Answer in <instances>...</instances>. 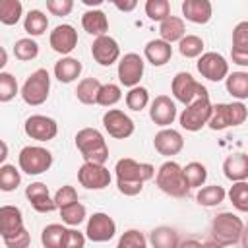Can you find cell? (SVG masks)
<instances>
[{
    "mask_svg": "<svg viewBox=\"0 0 248 248\" xmlns=\"http://www.w3.org/2000/svg\"><path fill=\"white\" fill-rule=\"evenodd\" d=\"M118 192L124 196H138L143 190V184L155 176V167L151 163H138L130 157H124L114 167Z\"/></svg>",
    "mask_w": 248,
    "mask_h": 248,
    "instance_id": "obj_1",
    "label": "cell"
},
{
    "mask_svg": "<svg viewBox=\"0 0 248 248\" xmlns=\"http://www.w3.org/2000/svg\"><path fill=\"white\" fill-rule=\"evenodd\" d=\"M76 147L83 157V163L105 165L108 159V145L97 128H81L76 134Z\"/></svg>",
    "mask_w": 248,
    "mask_h": 248,
    "instance_id": "obj_2",
    "label": "cell"
},
{
    "mask_svg": "<svg viewBox=\"0 0 248 248\" xmlns=\"http://www.w3.org/2000/svg\"><path fill=\"white\" fill-rule=\"evenodd\" d=\"M211 240L221 246H231L242 240L244 244V223L238 215L223 211L211 221Z\"/></svg>",
    "mask_w": 248,
    "mask_h": 248,
    "instance_id": "obj_3",
    "label": "cell"
},
{
    "mask_svg": "<svg viewBox=\"0 0 248 248\" xmlns=\"http://www.w3.org/2000/svg\"><path fill=\"white\" fill-rule=\"evenodd\" d=\"M157 186L161 192H165L167 196H172V198H184L188 196L190 188L184 180V174H182V167L174 161H165L159 170H157Z\"/></svg>",
    "mask_w": 248,
    "mask_h": 248,
    "instance_id": "obj_4",
    "label": "cell"
},
{
    "mask_svg": "<svg viewBox=\"0 0 248 248\" xmlns=\"http://www.w3.org/2000/svg\"><path fill=\"white\" fill-rule=\"evenodd\" d=\"M246 116H248V108L240 101H236V103H217V105H213L207 126L211 130L219 132V130H225V128H231V126L244 124Z\"/></svg>",
    "mask_w": 248,
    "mask_h": 248,
    "instance_id": "obj_5",
    "label": "cell"
},
{
    "mask_svg": "<svg viewBox=\"0 0 248 248\" xmlns=\"http://www.w3.org/2000/svg\"><path fill=\"white\" fill-rule=\"evenodd\" d=\"M48 91H50V76L45 68H39L25 79L21 87V99L31 107H39L48 99Z\"/></svg>",
    "mask_w": 248,
    "mask_h": 248,
    "instance_id": "obj_6",
    "label": "cell"
},
{
    "mask_svg": "<svg viewBox=\"0 0 248 248\" xmlns=\"http://www.w3.org/2000/svg\"><path fill=\"white\" fill-rule=\"evenodd\" d=\"M211 110H213V105H211L209 97H200V99L192 101L180 112V116H178L180 126L184 130H188V132H198L203 126H207L209 116H211Z\"/></svg>",
    "mask_w": 248,
    "mask_h": 248,
    "instance_id": "obj_7",
    "label": "cell"
},
{
    "mask_svg": "<svg viewBox=\"0 0 248 248\" xmlns=\"http://www.w3.org/2000/svg\"><path fill=\"white\" fill-rule=\"evenodd\" d=\"M19 170L25 174H43L52 167V153L41 145H25L19 151Z\"/></svg>",
    "mask_w": 248,
    "mask_h": 248,
    "instance_id": "obj_8",
    "label": "cell"
},
{
    "mask_svg": "<svg viewBox=\"0 0 248 248\" xmlns=\"http://www.w3.org/2000/svg\"><path fill=\"white\" fill-rule=\"evenodd\" d=\"M170 91H172L174 99H176L178 103L186 105V107H188L192 101L200 99V97H209L207 89H205L202 83H198V81L192 78V74H188V72H178V74L172 78Z\"/></svg>",
    "mask_w": 248,
    "mask_h": 248,
    "instance_id": "obj_9",
    "label": "cell"
},
{
    "mask_svg": "<svg viewBox=\"0 0 248 248\" xmlns=\"http://www.w3.org/2000/svg\"><path fill=\"white\" fill-rule=\"evenodd\" d=\"M103 126H105L107 134L110 138H116V140H126L136 130L134 120L120 108H108L103 114Z\"/></svg>",
    "mask_w": 248,
    "mask_h": 248,
    "instance_id": "obj_10",
    "label": "cell"
},
{
    "mask_svg": "<svg viewBox=\"0 0 248 248\" xmlns=\"http://www.w3.org/2000/svg\"><path fill=\"white\" fill-rule=\"evenodd\" d=\"M85 234L93 242H108L116 234V223L108 213L97 211L87 219Z\"/></svg>",
    "mask_w": 248,
    "mask_h": 248,
    "instance_id": "obj_11",
    "label": "cell"
},
{
    "mask_svg": "<svg viewBox=\"0 0 248 248\" xmlns=\"http://www.w3.org/2000/svg\"><path fill=\"white\" fill-rule=\"evenodd\" d=\"M143 68H145V62L140 54L136 52H128L120 58L118 62V81L124 85V87H136L143 76Z\"/></svg>",
    "mask_w": 248,
    "mask_h": 248,
    "instance_id": "obj_12",
    "label": "cell"
},
{
    "mask_svg": "<svg viewBox=\"0 0 248 248\" xmlns=\"http://www.w3.org/2000/svg\"><path fill=\"white\" fill-rule=\"evenodd\" d=\"M23 130L25 134L31 138V140H37V141H50L56 138L58 134V124L54 118L50 116H45V114H31L25 124H23Z\"/></svg>",
    "mask_w": 248,
    "mask_h": 248,
    "instance_id": "obj_13",
    "label": "cell"
},
{
    "mask_svg": "<svg viewBox=\"0 0 248 248\" xmlns=\"http://www.w3.org/2000/svg\"><path fill=\"white\" fill-rule=\"evenodd\" d=\"M198 72L209 81H221L229 76V62L219 52H203L198 58Z\"/></svg>",
    "mask_w": 248,
    "mask_h": 248,
    "instance_id": "obj_14",
    "label": "cell"
},
{
    "mask_svg": "<svg viewBox=\"0 0 248 248\" xmlns=\"http://www.w3.org/2000/svg\"><path fill=\"white\" fill-rule=\"evenodd\" d=\"M110 170L105 165L95 163H83L78 170V180L87 190H103L110 184Z\"/></svg>",
    "mask_w": 248,
    "mask_h": 248,
    "instance_id": "obj_15",
    "label": "cell"
},
{
    "mask_svg": "<svg viewBox=\"0 0 248 248\" xmlns=\"http://www.w3.org/2000/svg\"><path fill=\"white\" fill-rule=\"evenodd\" d=\"M48 43H50V48H52L54 52L66 56V54H70V52L78 46V31H76L74 25H70V23L56 25V27L50 31Z\"/></svg>",
    "mask_w": 248,
    "mask_h": 248,
    "instance_id": "obj_16",
    "label": "cell"
},
{
    "mask_svg": "<svg viewBox=\"0 0 248 248\" xmlns=\"http://www.w3.org/2000/svg\"><path fill=\"white\" fill-rule=\"evenodd\" d=\"M153 145H155V151L163 157H172V155H178L182 149H184V138L178 130L174 128H163L155 134L153 138Z\"/></svg>",
    "mask_w": 248,
    "mask_h": 248,
    "instance_id": "obj_17",
    "label": "cell"
},
{
    "mask_svg": "<svg viewBox=\"0 0 248 248\" xmlns=\"http://www.w3.org/2000/svg\"><path fill=\"white\" fill-rule=\"evenodd\" d=\"M91 56L97 64L101 66H110L114 64L118 58H120V46L118 43L108 37V35H103V37H95L93 45H91Z\"/></svg>",
    "mask_w": 248,
    "mask_h": 248,
    "instance_id": "obj_18",
    "label": "cell"
},
{
    "mask_svg": "<svg viewBox=\"0 0 248 248\" xmlns=\"http://www.w3.org/2000/svg\"><path fill=\"white\" fill-rule=\"evenodd\" d=\"M149 118L161 126V128H167L174 122L176 118V105L174 101L169 97V95H157L153 101H151V108H149Z\"/></svg>",
    "mask_w": 248,
    "mask_h": 248,
    "instance_id": "obj_19",
    "label": "cell"
},
{
    "mask_svg": "<svg viewBox=\"0 0 248 248\" xmlns=\"http://www.w3.org/2000/svg\"><path fill=\"white\" fill-rule=\"evenodd\" d=\"M23 229V215L21 209L16 205H2L0 207V236L8 238L17 234Z\"/></svg>",
    "mask_w": 248,
    "mask_h": 248,
    "instance_id": "obj_20",
    "label": "cell"
},
{
    "mask_svg": "<svg viewBox=\"0 0 248 248\" xmlns=\"http://www.w3.org/2000/svg\"><path fill=\"white\" fill-rule=\"evenodd\" d=\"M182 16L198 25H203L211 19L213 8L209 0H184L182 2Z\"/></svg>",
    "mask_w": 248,
    "mask_h": 248,
    "instance_id": "obj_21",
    "label": "cell"
},
{
    "mask_svg": "<svg viewBox=\"0 0 248 248\" xmlns=\"http://www.w3.org/2000/svg\"><path fill=\"white\" fill-rule=\"evenodd\" d=\"M223 172L231 182L246 180L248 178V155L246 153L229 155L223 163Z\"/></svg>",
    "mask_w": 248,
    "mask_h": 248,
    "instance_id": "obj_22",
    "label": "cell"
},
{
    "mask_svg": "<svg viewBox=\"0 0 248 248\" xmlns=\"http://www.w3.org/2000/svg\"><path fill=\"white\" fill-rule=\"evenodd\" d=\"M81 27L93 37H103L108 31V17L103 10H87L81 16Z\"/></svg>",
    "mask_w": 248,
    "mask_h": 248,
    "instance_id": "obj_23",
    "label": "cell"
},
{
    "mask_svg": "<svg viewBox=\"0 0 248 248\" xmlns=\"http://www.w3.org/2000/svg\"><path fill=\"white\" fill-rule=\"evenodd\" d=\"M143 56L153 66H165L170 60V56H172V46L169 43L161 41V39H153V41H149L145 45Z\"/></svg>",
    "mask_w": 248,
    "mask_h": 248,
    "instance_id": "obj_24",
    "label": "cell"
},
{
    "mask_svg": "<svg viewBox=\"0 0 248 248\" xmlns=\"http://www.w3.org/2000/svg\"><path fill=\"white\" fill-rule=\"evenodd\" d=\"M81 62L78 58H72V56H62L56 64H54V78L62 83H72L74 79L79 78L81 74Z\"/></svg>",
    "mask_w": 248,
    "mask_h": 248,
    "instance_id": "obj_25",
    "label": "cell"
},
{
    "mask_svg": "<svg viewBox=\"0 0 248 248\" xmlns=\"http://www.w3.org/2000/svg\"><path fill=\"white\" fill-rule=\"evenodd\" d=\"M159 35H161V41H165V43H169V45L180 41V39L186 35L184 19H182V17H176V16H169L167 19L161 21V25H159Z\"/></svg>",
    "mask_w": 248,
    "mask_h": 248,
    "instance_id": "obj_26",
    "label": "cell"
},
{
    "mask_svg": "<svg viewBox=\"0 0 248 248\" xmlns=\"http://www.w3.org/2000/svg\"><path fill=\"white\" fill-rule=\"evenodd\" d=\"M149 242L153 248H178V232L170 227H155L149 232Z\"/></svg>",
    "mask_w": 248,
    "mask_h": 248,
    "instance_id": "obj_27",
    "label": "cell"
},
{
    "mask_svg": "<svg viewBox=\"0 0 248 248\" xmlns=\"http://www.w3.org/2000/svg\"><path fill=\"white\" fill-rule=\"evenodd\" d=\"M227 91L240 103L248 99V72H232L225 78Z\"/></svg>",
    "mask_w": 248,
    "mask_h": 248,
    "instance_id": "obj_28",
    "label": "cell"
},
{
    "mask_svg": "<svg viewBox=\"0 0 248 248\" xmlns=\"http://www.w3.org/2000/svg\"><path fill=\"white\" fill-rule=\"evenodd\" d=\"M101 81L97 78H85L78 83L76 87V97L81 105H95L97 103V95H99V89H101Z\"/></svg>",
    "mask_w": 248,
    "mask_h": 248,
    "instance_id": "obj_29",
    "label": "cell"
},
{
    "mask_svg": "<svg viewBox=\"0 0 248 248\" xmlns=\"http://www.w3.org/2000/svg\"><path fill=\"white\" fill-rule=\"evenodd\" d=\"M48 27V17L41 12V10H29L25 19H23V29L27 35L31 37H39L46 31Z\"/></svg>",
    "mask_w": 248,
    "mask_h": 248,
    "instance_id": "obj_30",
    "label": "cell"
},
{
    "mask_svg": "<svg viewBox=\"0 0 248 248\" xmlns=\"http://www.w3.org/2000/svg\"><path fill=\"white\" fill-rule=\"evenodd\" d=\"M182 174H184L188 188H202L203 182L207 180V169H205V165H202L198 161H192L186 167H182Z\"/></svg>",
    "mask_w": 248,
    "mask_h": 248,
    "instance_id": "obj_31",
    "label": "cell"
},
{
    "mask_svg": "<svg viewBox=\"0 0 248 248\" xmlns=\"http://www.w3.org/2000/svg\"><path fill=\"white\" fill-rule=\"evenodd\" d=\"M225 196H227V192H225L223 186H219V184H211V186H203V188H200L196 200H198V203L203 205V207H215V205H219V203L225 200Z\"/></svg>",
    "mask_w": 248,
    "mask_h": 248,
    "instance_id": "obj_32",
    "label": "cell"
},
{
    "mask_svg": "<svg viewBox=\"0 0 248 248\" xmlns=\"http://www.w3.org/2000/svg\"><path fill=\"white\" fill-rule=\"evenodd\" d=\"M66 236V227L58 223H50L41 232V242L45 248H62Z\"/></svg>",
    "mask_w": 248,
    "mask_h": 248,
    "instance_id": "obj_33",
    "label": "cell"
},
{
    "mask_svg": "<svg viewBox=\"0 0 248 248\" xmlns=\"http://www.w3.org/2000/svg\"><path fill=\"white\" fill-rule=\"evenodd\" d=\"M23 6L19 0H0V23L16 25L21 19Z\"/></svg>",
    "mask_w": 248,
    "mask_h": 248,
    "instance_id": "obj_34",
    "label": "cell"
},
{
    "mask_svg": "<svg viewBox=\"0 0 248 248\" xmlns=\"http://www.w3.org/2000/svg\"><path fill=\"white\" fill-rule=\"evenodd\" d=\"M229 200L236 211L246 213L248 211V182L246 180L232 182V186L229 190Z\"/></svg>",
    "mask_w": 248,
    "mask_h": 248,
    "instance_id": "obj_35",
    "label": "cell"
},
{
    "mask_svg": "<svg viewBox=\"0 0 248 248\" xmlns=\"http://www.w3.org/2000/svg\"><path fill=\"white\" fill-rule=\"evenodd\" d=\"M14 54H16V58L21 60V62L35 60V58L39 56V45H37V41H33L31 37L17 39L16 45H14Z\"/></svg>",
    "mask_w": 248,
    "mask_h": 248,
    "instance_id": "obj_36",
    "label": "cell"
},
{
    "mask_svg": "<svg viewBox=\"0 0 248 248\" xmlns=\"http://www.w3.org/2000/svg\"><path fill=\"white\" fill-rule=\"evenodd\" d=\"M178 50L186 58H200L203 54V41L198 35H184L178 41Z\"/></svg>",
    "mask_w": 248,
    "mask_h": 248,
    "instance_id": "obj_37",
    "label": "cell"
},
{
    "mask_svg": "<svg viewBox=\"0 0 248 248\" xmlns=\"http://www.w3.org/2000/svg\"><path fill=\"white\" fill-rule=\"evenodd\" d=\"M21 182L19 170L14 165H2L0 167V190L2 192H14Z\"/></svg>",
    "mask_w": 248,
    "mask_h": 248,
    "instance_id": "obj_38",
    "label": "cell"
},
{
    "mask_svg": "<svg viewBox=\"0 0 248 248\" xmlns=\"http://www.w3.org/2000/svg\"><path fill=\"white\" fill-rule=\"evenodd\" d=\"M145 14L151 21H163L170 16V2L169 0H147L145 2Z\"/></svg>",
    "mask_w": 248,
    "mask_h": 248,
    "instance_id": "obj_39",
    "label": "cell"
},
{
    "mask_svg": "<svg viewBox=\"0 0 248 248\" xmlns=\"http://www.w3.org/2000/svg\"><path fill=\"white\" fill-rule=\"evenodd\" d=\"M120 99H122V89H120V85H116V83H105V85H101V89H99L97 105H101V107H112V105H116Z\"/></svg>",
    "mask_w": 248,
    "mask_h": 248,
    "instance_id": "obj_40",
    "label": "cell"
},
{
    "mask_svg": "<svg viewBox=\"0 0 248 248\" xmlns=\"http://www.w3.org/2000/svg\"><path fill=\"white\" fill-rule=\"evenodd\" d=\"M147 103H149V91L141 85H136L126 93V107L130 110H141L147 107Z\"/></svg>",
    "mask_w": 248,
    "mask_h": 248,
    "instance_id": "obj_41",
    "label": "cell"
},
{
    "mask_svg": "<svg viewBox=\"0 0 248 248\" xmlns=\"http://www.w3.org/2000/svg\"><path fill=\"white\" fill-rule=\"evenodd\" d=\"M85 213H87V211H85V205L79 203V202H76V203L66 205V207L60 209V217H62V221H64L66 225H70V227H78L79 223H83Z\"/></svg>",
    "mask_w": 248,
    "mask_h": 248,
    "instance_id": "obj_42",
    "label": "cell"
},
{
    "mask_svg": "<svg viewBox=\"0 0 248 248\" xmlns=\"http://www.w3.org/2000/svg\"><path fill=\"white\" fill-rule=\"evenodd\" d=\"M238 54H248V21H240L232 29V50Z\"/></svg>",
    "mask_w": 248,
    "mask_h": 248,
    "instance_id": "obj_43",
    "label": "cell"
},
{
    "mask_svg": "<svg viewBox=\"0 0 248 248\" xmlns=\"http://www.w3.org/2000/svg\"><path fill=\"white\" fill-rule=\"evenodd\" d=\"M116 248H147V238L141 231L130 229L118 238Z\"/></svg>",
    "mask_w": 248,
    "mask_h": 248,
    "instance_id": "obj_44",
    "label": "cell"
},
{
    "mask_svg": "<svg viewBox=\"0 0 248 248\" xmlns=\"http://www.w3.org/2000/svg\"><path fill=\"white\" fill-rule=\"evenodd\" d=\"M17 95V81L10 72H0V103H10Z\"/></svg>",
    "mask_w": 248,
    "mask_h": 248,
    "instance_id": "obj_45",
    "label": "cell"
},
{
    "mask_svg": "<svg viewBox=\"0 0 248 248\" xmlns=\"http://www.w3.org/2000/svg\"><path fill=\"white\" fill-rule=\"evenodd\" d=\"M52 200H54V203H56V209H62V207L72 205V203L78 202V192H76L74 186L66 184V186H62V188L56 190V194H54Z\"/></svg>",
    "mask_w": 248,
    "mask_h": 248,
    "instance_id": "obj_46",
    "label": "cell"
},
{
    "mask_svg": "<svg viewBox=\"0 0 248 248\" xmlns=\"http://www.w3.org/2000/svg\"><path fill=\"white\" fill-rule=\"evenodd\" d=\"M2 240H4V244H6L8 248H29V244H31V234H29V231L23 227L17 234L8 236V238H2Z\"/></svg>",
    "mask_w": 248,
    "mask_h": 248,
    "instance_id": "obj_47",
    "label": "cell"
},
{
    "mask_svg": "<svg viewBox=\"0 0 248 248\" xmlns=\"http://www.w3.org/2000/svg\"><path fill=\"white\" fill-rule=\"evenodd\" d=\"M46 10L52 16H68L74 10V0H46Z\"/></svg>",
    "mask_w": 248,
    "mask_h": 248,
    "instance_id": "obj_48",
    "label": "cell"
},
{
    "mask_svg": "<svg viewBox=\"0 0 248 248\" xmlns=\"http://www.w3.org/2000/svg\"><path fill=\"white\" fill-rule=\"evenodd\" d=\"M62 248H85V234L78 229H66Z\"/></svg>",
    "mask_w": 248,
    "mask_h": 248,
    "instance_id": "obj_49",
    "label": "cell"
},
{
    "mask_svg": "<svg viewBox=\"0 0 248 248\" xmlns=\"http://www.w3.org/2000/svg\"><path fill=\"white\" fill-rule=\"evenodd\" d=\"M46 196H50V194H48V186L45 182H33L25 188V198L29 200V203L37 202L41 198H46Z\"/></svg>",
    "mask_w": 248,
    "mask_h": 248,
    "instance_id": "obj_50",
    "label": "cell"
},
{
    "mask_svg": "<svg viewBox=\"0 0 248 248\" xmlns=\"http://www.w3.org/2000/svg\"><path fill=\"white\" fill-rule=\"evenodd\" d=\"M31 207H33L37 213H50V211L56 209V203H54V200H52L50 196H46V198H41V200H37V202H31Z\"/></svg>",
    "mask_w": 248,
    "mask_h": 248,
    "instance_id": "obj_51",
    "label": "cell"
},
{
    "mask_svg": "<svg viewBox=\"0 0 248 248\" xmlns=\"http://www.w3.org/2000/svg\"><path fill=\"white\" fill-rule=\"evenodd\" d=\"M114 6H116L118 10H122V12H132V10L138 6V2H136V0H130V2H114Z\"/></svg>",
    "mask_w": 248,
    "mask_h": 248,
    "instance_id": "obj_52",
    "label": "cell"
},
{
    "mask_svg": "<svg viewBox=\"0 0 248 248\" xmlns=\"http://www.w3.org/2000/svg\"><path fill=\"white\" fill-rule=\"evenodd\" d=\"M202 242H198L196 238H188V240H182L178 242V248H200Z\"/></svg>",
    "mask_w": 248,
    "mask_h": 248,
    "instance_id": "obj_53",
    "label": "cell"
},
{
    "mask_svg": "<svg viewBox=\"0 0 248 248\" xmlns=\"http://www.w3.org/2000/svg\"><path fill=\"white\" fill-rule=\"evenodd\" d=\"M6 159H8V145H6L4 140H0V167H2V163Z\"/></svg>",
    "mask_w": 248,
    "mask_h": 248,
    "instance_id": "obj_54",
    "label": "cell"
},
{
    "mask_svg": "<svg viewBox=\"0 0 248 248\" xmlns=\"http://www.w3.org/2000/svg\"><path fill=\"white\" fill-rule=\"evenodd\" d=\"M6 64H8V52H6V50L0 46V70H2Z\"/></svg>",
    "mask_w": 248,
    "mask_h": 248,
    "instance_id": "obj_55",
    "label": "cell"
},
{
    "mask_svg": "<svg viewBox=\"0 0 248 248\" xmlns=\"http://www.w3.org/2000/svg\"><path fill=\"white\" fill-rule=\"evenodd\" d=\"M200 248H225V246H221V244H217V242H213V240H209V242H203Z\"/></svg>",
    "mask_w": 248,
    "mask_h": 248,
    "instance_id": "obj_56",
    "label": "cell"
},
{
    "mask_svg": "<svg viewBox=\"0 0 248 248\" xmlns=\"http://www.w3.org/2000/svg\"><path fill=\"white\" fill-rule=\"evenodd\" d=\"M83 4H87V6H101V0H83Z\"/></svg>",
    "mask_w": 248,
    "mask_h": 248,
    "instance_id": "obj_57",
    "label": "cell"
}]
</instances>
